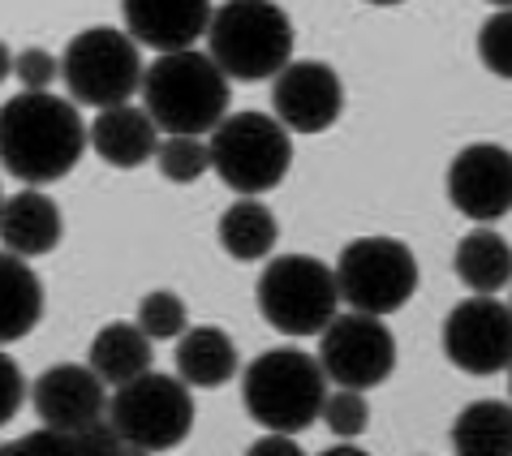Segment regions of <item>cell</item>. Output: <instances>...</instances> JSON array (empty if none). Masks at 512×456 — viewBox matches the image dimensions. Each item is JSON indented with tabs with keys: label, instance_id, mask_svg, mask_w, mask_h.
<instances>
[{
	"label": "cell",
	"instance_id": "obj_1",
	"mask_svg": "<svg viewBox=\"0 0 512 456\" xmlns=\"http://www.w3.org/2000/svg\"><path fill=\"white\" fill-rule=\"evenodd\" d=\"M91 142V130L78 117L74 99L22 91L5 104L0 117V155L13 181H26V190L65 181L78 168L82 151Z\"/></svg>",
	"mask_w": 512,
	"mask_h": 456
},
{
	"label": "cell",
	"instance_id": "obj_2",
	"mask_svg": "<svg viewBox=\"0 0 512 456\" xmlns=\"http://www.w3.org/2000/svg\"><path fill=\"white\" fill-rule=\"evenodd\" d=\"M142 108L164 138H203L229 121V78L207 52L155 56L142 78Z\"/></svg>",
	"mask_w": 512,
	"mask_h": 456
},
{
	"label": "cell",
	"instance_id": "obj_3",
	"mask_svg": "<svg viewBox=\"0 0 512 456\" xmlns=\"http://www.w3.org/2000/svg\"><path fill=\"white\" fill-rule=\"evenodd\" d=\"M241 401L267 435H297L323 418L327 375L319 358H310L293 345L267 349L241 375Z\"/></svg>",
	"mask_w": 512,
	"mask_h": 456
},
{
	"label": "cell",
	"instance_id": "obj_4",
	"mask_svg": "<svg viewBox=\"0 0 512 456\" xmlns=\"http://www.w3.org/2000/svg\"><path fill=\"white\" fill-rule=\"evenodd\" d=\"M207 56L224 78L267 82L293 65V22L280 5L267 0H233L216 9L207 35Z\"/></svg>",
	"mask_w": 512,
	"mask_h": 456
},
{
	"label": "cell",
	"instance_id": "obj_5",
	"mask_svg": "<svg viewBox=\"0 0 512 456\" xmlns=\"http://www.w3.org/2000/svg\"><path fill=\"white\" fill-rule=\"evenodd\" d=\"M259 315L284 336H323L336 323L340 310V284L336 267L310 254H280L263 267L259 284Z\"/></svg>",
	"mask_w": 512,
	"mask_h": 456
},
{
	"label": "cell",
	"instance_id": "obj_6",
	"mask_svg": "<svg viewBox=\"0 0 512 456\" xmlns=\"http://www.w3.org/2000/svg\"><path fill=\"white\" fill-rule=\"evenodd\" d=\"M61 78L65 91L74 104L82 108H125L130 95L142 91V56L138 44L117 26H91V31H78L65 44L61 56Z\"/></svg>",
	"mask_w": 512,
	"mask_h": 456
},
{
	"label": "cell",
	"instance_id": "obj_7",
	"mask_svg": "<svg viewBox=\"0 0 512 456\" xmlns=\"http://www.w3.org/2000/svg\"><path fill=\"white\" fill-rule=\"evenodd\" d=\"M211 168L246 198L276 190L293 168L289 130L272 112H229V121L211 134Z\"/></svg>",
	"mask_w": 512,
	"mask_h": 456
},
{
	"label": "cell",
	"instance_id": "obj_8",
	"mask_svg": "<svg viewBox=\"0 0 512 456\" xmlns=\"http://www.w3.org/2000/svg\"><path fill=\"white\" fill-rule=\"evenodd\" d=\"M336 284L353 315L383 319L418 293V259L396 237H358L340 250Z\"/></svg>",
	"mask_w": 512,
	"mask_h": 456
},
{
	"label": "cell",
	"instance_id": "obj_9",
	"mask_svg": "<svg viewBox=\"0 0 512 456\" xmlns=\"http://www.w3.org/2000/svg\"><path fill=\"white\" fill-rule=\"evenodd\" d=\"M108 422L117 426L121 439H130V444L147 452H168V448L186 444V435L194 431L190 383L151 370V375L117 388V396L108 405Z\"/></svg>",
	"mask_w": 512,
	"mask_h": 456
},
{
	"label": "cell",
	"instance_id": "obj_10",
	"mask_svg": "<svg viewBox=\"0 0 512 456\" xmlns=\"http://www.w3.org/2000/svg\"><path fill=\"white\" fill-rule=\"evenodd\" d=\"M319 366L336 388H379L396 370V336L375 315H340L319 336Z\"/></svg>",
	"mask_w": 512,
	"mask_h": 456
},
{
	"label": "cell",
	"instance_id": "obj_11",
	"mask_svg": "<svg viewBox=\"0 0 512 456\" xmlns=\"http://www.w3.org/2000/svg\"><path fill=\"white\" fill-rule=\"evenodd\" d=\"M444 353L465 375L512 370V310L500 297H465L444 319Z\"/></svg>",
	"mask_w": 512,
	"mask_h": 456
},
{
	"label": "cell",
	"instance_id": "obj_12",
	"mask_svg": "<svg viewBox=\"0 0 512 456\" xmlns=\"http://www.w3.org/2000/svg\"><path fill=\"white\" fill-rule=\"evenodd\" d=\"M448 198L474 224L512 216V151L500 142H474L448 164Z\"/></svg>",
	"mask_w": 512,
	"mask_h": 456
},
{
	"label": "cell",
	"instance_id": "obj_13",
	"mask_svg": "<svg viewBox=\"0 0 512 456\" xmlns=\"http://www.w3.org/2000/svg\"><path fill=\"white\" fill-rule=\"evenodd\" d=\"M345 112V87L327 61H293L272 82V117L289 134H323Z\"/></svg>",
	"mask_w": 512,
	"mask_h": 456
},
{
	"label": "cell",
	"instance_id": "obj_14",
	"mask_svg": "<svg viewBox=\"0 0 512 456\" xmlns=\"http://www.w3.org/2000/svg\"><path fill=\"white\" fill-rule=\"evenodd\" d=\"M31 401L39 422L52 426V431H91L95 422H104V413L112 405L104 396V379L91 366H78V362L48 366L35 379Z\"/></svg>",
	"mask_w": 512,
	"mask_h": 456
},
{
	"label": "cell",
	"instance_id": "obj_15",
	"mask_svg": "<svg viewBox=\"0 0 512 456\" xmlns=\"http://www.w3.org/2000/svg\"><path fill=\"white\" fill-rule=\"evenodd\" d=\"M125 35L142 48H155L160 56L194 52L203 35H211L216 22V5L207 0H125L121 5Z\"/></svg>",
	"mask_w": 512,
	"mask_h": 456
},
{
	"label": "cell",
	"instance_id": "obj_16",
	"mask_svg": "<svg viewBox=\"0 0 512 456\" xmlns=\"http://www.w3.org/2000/svg\"><path fill=\"white\" fill-rule=\"evenodd\" d=\"M61 207L52 203L44 190H18L5 198V216H0V237H5V254L18 259H39L61 246Z\"/></svg>",
	"mask_w": 512,
	"mask_h": 456
},
{
	"label": "cell",
	"instance_id": "obj_17",
	"mask_svg": "<svg viewBox=\"0 0 512 456\" xmlns=\"http://www.w3.org/2000/svg\"><path fill=\"white\" fill-rule=\"evenodd\" d=\"M160 125L151 121L147 108H108L91 125V151L112 168H142L160 151Z\"/></svg>",
	"mask_w": 512,
	"mask_h": 456
},
{
	"label": "cell",
	"instance_id": "obj_18",
	"mask_svg": "<svg viewBox=\"0 0 512 456\" xmlns=\"http://www.w3.org/2000/svg\"><path fill=\"white\" fill-rule=\"evenodd\" d=\"M151 336L138 323H108L99 327L87 353V366L112 388H125L142 375H151Z\"/></svg>",
	"mask_w": 512,
	"mask_h": 456
},
{
	"label": "cell",
	"instance_id": "obj_19",
	"mask_svg": "<svg viewBox=\"0 0 512 456\" xmlns=\"http://www.w3.org/2000/svg\"><path fill=\"white\" fill-rule=\"evenodd\" d=\"M237 375V345L220 327H190L177 345V379L190 388H224Z\"/></svg>",
	"mask_w": 512,
	"mask_h": 456
},
{
	"label": "cell",
	"instance_id": "obj_20",
	"mask_svg": "<svg viewBox=\"0 0 512 456\" xmlns=\"http://www.w3.org/2000/svg\"><path fill=\"white\" fill-rule=\"evenodd\" d=\"M457 280L474 297H495L512 284V246L495 228H474L457 246Z\"/></svg>",
	"mask_w": 512,
	"mask_h": 456
},
{
	"label": "cell",
	"instance_id": "obj_21",
	"mask_svg": "<svg viewBox=\"0 0 512 456\" xmlns=\"http://www.w3.org/2000/svg\"><path fill=\"white\" fill-rule=\"evenodd\" d=\"M457 456H512V401H474L452 422Z\"/></svg>",
	"mask_w": 512,
	"mask_h": 456
},
{
	"label": "cell",
	"instance_id": "obj_22",
	"mask_svg": "<svg viewBox=\"0 0 512 456\" xmlns=\"http://www.w3.org/2000/svg\"><path fill=\"white\" fill-rule=\"evenodd\" d=\"M280 241V224L259 198H237V203L220 216V246L241 263L267 259Z\"/></svg>",
	"mask_w": 512,
	"mask_h": 456
},
{
	"label": "cell",
	"instance_id": "obj_23",
	"mask_svg": "<svg viewBox=\"0 0 512 456\" xmlns=\"http://www.w3.org/2000/svg\"><path fill=\"white\" fill-rule=\"evenodd\" d=\"M0 276H5V297H0L5 319H0V336L13 345V340L31 336L39 319H44V280H39L31 272V263L18 259V254H5Z\"/></svg>",
	"mask_w": 512,
	"mask_h": 456
},
{
	"label": "cell",
	"instance_id": "obj_24",
	"mask_svg": "<svg viewBox=\"0 0 512 456\" xmlns=\"http://www.w3.org/2000/svg\"><path fill=\"white\" fill-rule=\"evenodd\" d=\"M117 448H121V435L104 418L91 431H52V426H39V431L5 444L0 456H117Z\"/></svg>",
	"mask_w": 512,
	"mask_h": 456
},
{
	"label": "cell",
	"instance_id": "obj_25",
	"mask_svg": "<svg viewBox=\"0 0 512 456\" xmlns=\"http://www.w3.org/2000/svg\"><path fill=\"white\" fill-rule=\"evenodd\" d=\"M155 164H160V173L168 181L190 185L211 168V142H203V138H164L160 151H155Z\"/></svg>",
	"mask_w": 512,
	"mask_h": 456
},
{
	"label": "cell",
	"instance_id": "obj_26",
	"mask_svg": "<svg viewBox=\"0 0 512 456\" xmlns=\"http://www.w3.org/2000/svg\"><path fill=\"white\" fill-rule=\"evenodd\" d=\"M138 327L147 332L151 340H173V336H186L190 332V310L177 293L168 289H155L142 297L138 306Z\"/></svg>",
	"mask_w": 512,
	"mask_h": 456
},
{
	"label": "cell",
	"instance_id": "obj_27",
	"mask_svg": "<svg viewBox=\"0 0 512 456\" xmlns=\"http://www.w3.org/2000/svg\"><path fill=\"white\" fill-rule=\"evenodd\" d=\"M323 422L327 431H332L340 444H349V439H358L366 431V422H371V405H366V392H353V388H340L327 396L323 405Z\"/></svg>",
	"mask_w": 512,
	"mask_h": 456
},
{
	"label": "cell",
	"instance_id": "obj_28",
	"mask_svg": "<svg viewBox=\"0 0 512 456\" xmlns=\"http://www.w3.org/2000/svg\"><path fill=\"white\" fill-rule=\"evenodd\" d=\"M478 56H482V65H487L495 78L512 82V9H500V13H491V18L482 22Z\"/></svg>",
	"mask_w": 512,
	"mask_h": 456
},
{
	"label": "cell",
	"instance_id": "obj_29",
	"mask_svg": "<svg viewBox=\"0 0 512 456\" xmlns=\"http://www.w3.org/2000/svg\"><path fill=\"white\" fill-rule=\"evenodd\" d=\"M13 78L22 82L26 91L44 95L56 78H61V56L48 48H26L22 56H13Z\"/></svg>",
	"mask_w": 512,
	"mask_h": 456
},
{
	"label": "cell",
	"instance_id": "obj_30",
	"mask_svg": "<svg viewBox=\"0 0 512 456\" xmlns=\"http://www.w3.org/2000/svg\"><path fill=\"white\" fill-rule=\"evenodd\" d=\"M246 456H306V452L297 448L293 435H263L246 448Z\"/></svg>",
	"mask_w": 512,
	"mask_h": 456
},
{
	"label": "cell",
	"instance_id": "obj_31",
	"mask_svg": "<svg viewBox=\"0 0 512 456\" xmlns=\"http://www.w3.org/2000/svg\"><path fill=\"white\" fill-rule=\"evenodd\" d=\"M22 370H18V362L13 358H5V409H0V418H13V413H18V405H22Z\"/></svg>",
	"mask_w": 512,
	"mask_h": 456
},
{
	"label": "cell",
	"instance_id": "obj_32",
	"mask_svg": "<svg viewBox=\"0 0 512 456\" xmlns=\"http://www.w3.org/2000/svg\"><path fill=\"white\" fill-rule=\"evenodd\" d=\"M319 456H371V452H362V448H353V444H336V448H323Z\"/></svg>",
	"mask_w": 512,
	"mask_h": 456
},
{
	"label": "cell",
	"instance_id": "obj_33",
	"mask_svg": "<svg viewBox=\"0 0 512 456\" xmlns=\"http://www.w3.org/2000/svg\"><path fill=\"white\" fill-rule=\"evenodd\" d=\"M117 456H151V452H147V448H138V444H130V439H121Z\"/></svg>",
	"mask_w": 512,
	"mask_h": 456
},
{
	"label": "cell",
	"instance_id": "obj_34",
	"mask_svg": "<svg viewBox=\"0 0 512 456\" xmlns=\"http://www.w3.org/2000/svg\"><path fill=\"white\" fill-rule=\"evenodd\" d=\"M508 388H512V383H508Z\"/></svg>",
	"mask_w": 512,
	"mask_h": 456
},
{
	"label": "cell",
	"instance_id": "obj_35",
	"mask_svg": "<svg viewBox=\"0 0 512 456\" xmlns=\"http://www.w3.org/2000/svg\"><path fill=\"white\" fill-rule=\"evenodd\" d=\"M508 310H512V306H508Z\"/></svg>",
	"mask_w": 512,
	"mask_h": 456
}]
</instances>
